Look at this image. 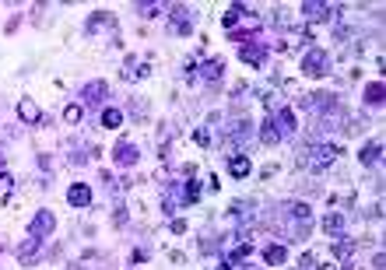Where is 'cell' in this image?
<instances>
[{
	"mask_svg": "<svg viewBox=\"0 0 386 270\" xmlns=\"http://www.w3.org/2000/svg\"><path fill=\"white\" fill-rule=\"evenodd\" d=\"M53 224H56V218H53L49 211H39V214L32 218V224H28V232H32V238H42V235L53 232Z\"/></svg>",
	"mask_w": 386,
	"mask_h": 270,
	"instance_id": "cell-1",
	"label": "cell"
},
{
	"mask_svg": "<svg viewBox=\"0 0 386 270\" xmlns=\"http://www.w3.org/2000/svg\"><path fill=\"white\" fill-rule=\"evenodd\" d=\"M81 98H84V106H98V98H106V84H102V81L88 84L84 92H81Z\"/></svg>",
	"mask_w": 386,
	"mask_h": 270,
	"instance_id": "cell-2",
	"label": "cell"
},
{
	"mask_svg": "<svg viewBox=\"0 0 386 270\" xmlns=\"http://www.w3.org/2000/svg\"><path fill=\"white\" fill-rule=\"evenodd\" d=\"M323 67H326V56H323V49H313L306 56V70L309 74H323Z\"/></svg>",
	"mask_w": 386,
	"mask_h": 270,
	"instance_id": "cell-3",
	"label": "cell"
},
{
	"mask_svg": "<svg viewBox=\"0 0 386 270\" xmlns=\"http://www.w3.org/2000/svg\"><path fill=\"white\" fill-rule=\"evenodd\" d=\"M67 200H70L74 207H84L88 200H92V193H88V186H74V190L67 193Z\"/></svg>",
	"mask_w": 386,
	"mask_h": 270,
	"instance_id": "cell-4",
	"label": "cell"
},
{
	"mask_svg": "<svg viewBox=\"0 0 386 270\" xmlns=\"http://www.w3.org/2000/svg\"><path fill=\"white\" fill-rule=\"evenodd\" d=\"M133 158H137V151H133V147H130V144L123 141V144H120V151H116V161H123V165H130Z\"/></svg>",
	"mask_w": 386,
	"mask_h": 270,
	"instance_id": "cell-5",
	"label": "cell"
},
{
	"mask_svg": "<svg viewBox=\"0 0 386 270\" xmlns=\"http://www.w3.org/2000/svg\"><path fill=\"white\" fill-rule=\"evenodd\" d=\"M102 123H106V127H120V123H123V116L116 112V109H106V112H102Z\"/></svg>",
	"mask_w": 386,
	"mask_h": 270,
	"instance_id": "cell-6",
	"label": "cell"
},
{
	"mask_svg": "<svg viewBox=\"0 0 386 270\" xmlns=\"http://www.w3.org/2000/svg\"><path fill=\"white\" fill-rule=\"evenodd\" d=\"M365 98L372 102V106H379V98H383V84H369V88H365Z\"/></svg>",
	"mask_w": 386,
	"mask_h": 270,
	"instance_id": "cell-7",
	"label": "cell"
},
{
	"mask_svg": "<svg viewBox=\"0 0 386 270\" xmlns=\"http://www.w3.org/2000/svg\"><path fill=\"white\" fill-rule=\"evenodd\" d=\"M285 256H288V253L281 249V246H274V249H267V263H285Z\"/></svg>",
	"mask_w": 386,
	"mask_h": 270,
	"instance_id": "cell-8",
	"label": "cell"
},
{
	"mask_svg": "<svg viewBox=\"0 0 386 270\" xmlns=\"http://www.w3.org/2000/svg\"><path fill=\"white\" fill-rule=\"evenodd\" d=\"M246 172H249V161L246 158H235L232 161V175H246Z\"/></svg>",
	"mask_w": 386,
	"mask_h": 270,
	"instance_id": "cell-9",
	"label": "cell"
},
{
	"mask_svg": "<svg viewBox=\"0 0 386 270\" xmlns=\"http://www.w3.org/2000/svg\"><path fill=\"white\" fill-rule=\"evenodd\" d=\"M376 155H379V144H369V147H362V161H376Z\"/></svg>",
	"mask_w": 386,
	"mask_h": 270,
	"instance_id": "cell-10",
	"label": "cell"
},
{
	"mask_svg": "<svg viewBox=\"0 0 386 270\" xmlns=\"http://www.w3.org/2000/svg\"><path fill=\"white\" fill-rule=\"evenodd\" d=\"M18 112H21V116H25V119H39V109H35V106H32V102H25V106H21V109H18Z\"/></svg>",
	"mask_w": 386,
	"mask_h": 270,
	"instance_id": "cell-11",
	"label": "cell"
},
{
	"mask_svg": "<svg viewBox=\"0 0 386 270\" xmlns=\"http://www.w3.org/2000/svg\"><path fill=\"white\" fill-rule=\"evenodd\" d=\"M306 14H330L326 4H306Z\"/></svg>",
	"mask_w": 386,
	"mask_h": 270,
	"instance_id": "cell-12",
	"label": "cell"
},
{
	"mask_svg": "<svg viewBox=\"0 0 386 270\" xmlns=\"http://www.w3.org/2000/svg\"><path fill=\"white\" fill-rule=\"evenodd\" d=\"M218 70H221V60H214V64H207V74H204V78H218Z\"/></svg>",
	"mask_w": 386,
	"mask_h": 270,
	"instance_id": "cell-13",
	"label": "cell"
},
{
	"mask_svg": "<svg viewBox=\"0 0 386 270\" xmlns=\"http://www.w3.org/2000/svg\"><path fill=\"white\" fill-rule=\"evenodd\" d=\"M326 228H330V232H337V228H340V214H337V218H334V214L326 218Z\"/></svg>",
	"mask_w": 386,
	"mask_h": 270,
	"instance_id": "cell-14",
	"label": "cell"
},
{
	"mask_svg": "<svg viewBox=\"0 0 386 270\" xmlns=\"http://www.w3.org/2000/svg\"><path fill=\"white\" fill-rule=\"evenodd\" d=\"M78 116H81V106H70V109H67V119H70V123H74Z\"/></svg>",
	"mask_w": 386,
	"mask_h": 270,
	"instance_id": "cell-15",
	"label": "cell"
}]
</instances>
